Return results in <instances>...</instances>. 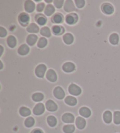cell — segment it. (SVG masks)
<instances>
[{"label":"cell","instance_id":"cell-32","mask_svg":"<svg viewBox=\"0 0 120 133\" xmlns=\"http://www.w3.org/2000/svg\"><path fill=\"white\" fill-rule=\"evenodd\" d=\"M40 33L42 36H46V37L48 38H49L51 36V32H50V29L46 26L43 27V28L41 29Z\"/></svg>","mask_w":120,"mask_h":133},{"label":"cell","instance_id":"cell-6","mask_svg":"<svg viewBox=\"0 0 120 133\" xmlns=\"http://www.w3.org/2000/svg\"><path fill=\"white\" fill-rule=\"evenodd\" d=\"M45 111V106L42 103L37 104L33 109V113L36 116H39L42 114Z\"/></svg>","mask_w":120,"mask_h":133},{"label":"cell","instance_id":"cell-16","mask_svg":"<svg viewBox=\"0 0 120 133\" xmlns=\"http://www.w3.org/2000/svg\"><path fill=\"white\" fill-rule=\"evenodd\" d=\"M79 113L85 118H88L91 116V110L86 107H83L79 110Z\"/></svg>","mask_w":120,"mask_h":133},{"label":"cell","instance_id":"cell-17","mask_svg":"<svg viewBox=\"0 0 120 133\" xmlns=\"http://www.w3.org/2000/svg\"><path fill=\"white\" fill-rule=\"evenodd\" d=\"M35 21L40 25H44L47 22V19L44 15L38 14L35 16Z\"/></svg>","mask_w":120,"mask_h":133},{"label":"cell","instance_id":"cell-13","mask_svg":"<svg viewBox=\"0 0 120 133\" xmlns=\"http://www.w3.org/2000/svg\"><path fill=\"white\" fill-rule=\"evenodd\" d=\"M76 125L79 130H83L86 127V121L84 118L81 117H78L76 120Z\"/></svg>","mask_w":120,"mask_h":133},{"label":"cell","instance_id":"cell-36","mask_svg":"<svg viewBox=\"0 0 120 133\" xmlns=\"http://www.w3.org/2000/svg\"><path fill=\"white\" fill-rule=\"evenodd\" d=\"M75 4L77 8H82L85 5V1H83V0H76Z\"/></svg>","mask_w":120,"mask_h":133},{"label":"cell","instance_id":"cell-24","mask_svg":"<svg viewBox=\"0 0 120 133\" xmlns=\"http://www.w3.org/2000/svg\"><path fill=\"white\" fill-rule=\"evenodd\" d=\"M7 43L9 46L11 48L15 47L16 45H17V40H16V38L12 35L9 36L7 39Z\"/></svg>","mask_w":120,"mask_h":133},{"label":"cell","instance_id":"cell-10","mask_svg":"<svg viewBox=\"0 0 120 133\" xmlns=\"http://www.w3.org/2000/svg\"><path fill=\"white\" fill-rule=\"evenodd\" d=\"M64 10L68 12H70L75 10V6L74 3L71 0H68L66 1L64 6Z\"/></svg>","mask_w":120,"mask_h":133},{"label":"cell","instance_id":"cell-3","mask_svg":"<svg viewBox=\"0 0 120 133\" xmlns=\"http://www.w3.org/2000/svg\"><path fill=\"white\" fill-rule=\"evenodd\" d=\"M78 21V15L75 13H71L68 14L66 17V22L69 25L76 24Z\"/></svg>","mask_w":120,"mask_h":133},{"label":"cell","instance_id":"cell-23","mask_svg":"<svg viewBox=\"0 0 120 133\" xmlns=\"http://www.w3.org/2000/svg\"><path fill=\"white\" fill-rule=\"evenodd\" d=\"M63 39L64 43L68 45H70L71 43H73L74 41L73 36L71 35V34H69V33L66 34L65 35L63 36Z\"/></svg>","mask_w":120,"mask_h":133},{"label":"cell","instance_id":"cell-35","mask_svg":"<svg viewBox=\"0 0 120 133\" xmlns=\"http://www.w3.org/2000/svg\"><path fill=\"white\" fill-rule=\"evenodd\" d=\"M114 123L115 124H120V111H116L114 113Z\"/></svg>","mask_w":120,"mask_h":133},{"label":"cell","instance_id":"cell-1","mask_svg":"<svg viewBox=\"0 0 120 133\" xmlns=\"http://www.w3.org/2000/svg\"><path fill=\"white\" fill-rule=\"evenodd\" d=\"M69 92L71 95L78 96L82 93V90L80 87L75 84H71L69 87Z\"/></svg>","mask_w":120,"mask_h":133},{"label":"cell","instance_id":"cell-22","mask_svg":"<svg viewBox=\"0 0 120 133\" xmlns=\"http://www.w3.org/2000/svg\"><path fill=\"white\" fill-rule=\"evenodd\" d=\"M64 29L63 26H58V25H56V26H54L52 28V32L55 35H62V34L64 32Z\"/></svg>","mask_w":120,"mask_h":133},{"label":"cell","instance_id":"cell-33","mask_svg":"<svg viewBox=\"0 0 120 133\" xmlns=\"http://www.w3.org/2000/svg\"><path fill=\"white\" fill-rule=\"evenodd\" d=\"M35 124V120L32 117H29L25 121V125L28 128L32 127Z\"/></svg>","mask_w":120,"mask_h":133},{"label":"cell","instance_id":"cell-14","mask_svg":"<svg viewBox=\"0 0 120 133\" xmlns=\"http://www.w3.org/2000/svg\"><path fill=\"white\" fill-rule=\"evenodd\" d=\"M62 69L65 72H71L75 70V65L71 62H66L62 66Z\"/></svg>","mask_w":120,"mask_h":133},{"label":"cell","instance_id":"cell-37","mask_svg":"<svg viewBox=\"0 0 120 133\" xmlns=\"http://www.w3.org/2000/svg\"><path fill=\"white\" fill-rule=\"evenodd\" d=\"M64 1L63 0H56L54 1V5L57 8H61L63 6Z\"/></svg>","mask_w":120,"mask_h":133},{"label":"cell","instance_id":"cell-4","mask_svg":"<svg viewBox=\"0 0 120 133\" xmlns=\"http://www.w3.org/2000/svg\"><path fill=\"white\" fill-rule=\"evenodd\" d=\"M54 95L55 97L59 100H62L65 96V93L61 87H56L54 90Z\"/></svg>","mask_w":120,"mask_h":133},{"label":"cell","instance_id":"cell-21","mask_svg":"<svg viewBox=\"0 0 120 133\" xmlns=\"http://www.w3.org/2000/svg\"><path fill=\"white\" fill-rule=\"evenodd\" d=\"M64 102L66 103L67 104L69 105H71V106H74V105H76L77 104V99L75 97H73V96H68L65 98V100Z\"/></svg>","mask_w":120,"mask_h":133},{"label":"cell","instance_id":"cell-15","mask_svg":"<svg viewBox=\"0 0 120 133\" xmlns=\"http://www.w3.org/2000/svg\"><path fill=\"white\" fill-rule=\"evenodd\" d=\"M29 52V48L26 44H23L18 48V52L21 55H26Z\"/></svg>","mask_w":120,"mask_h":133},{"label":"cell","instance_id":"cell-27","mask_svg":"<svg viewBox=\"0 0 120 133\" xmlns=\"http://www.w3.org/2000/svg\"><path fill=\"white\" fill-rule=\"evenodd\" d=\"M55 9L54 6L51 4H49L46 6L45 10V14L47 16L52 15L55 12Z\"/></svg>","mask_w":120,"mask_h":133},{"label":"cell","instance_id":"cell-7","mask_svg":"<svg viewBox=\"0 0 120 133\" xmlns=\"http://www.w3.org/2000/svg\"><path fill=\"white\" fill-rule=\"evenodd\" d=\"M101 10L105 14L110 15L114 12V8L109 3H104L101 5Z\"/></svg>","mask_w":120,"mask_h":133},{"label":"cell","instance_id":"cell-29","mask_svg":"<svg viewBox=\"0 0 120 133\" xmlns=\"http://www.w3.org/2000/svg\"><path fill=\"white\" fill-rule=\"evenodd\" d=\"M63 130L65 133H73L75 131V127L73 124L66 125L63 127Z\"/></svg>","mask_w":120,"mask_h":133},{"label":"cell","instance_id":"cell-2","mask_svg":"<svg viewBox=\"0 0 120 133\" xmlns=\"http://www.w3.org/2000/svg\"><path fill=\"white\" fill-rule=\"evenodd\" d=\"M46 70V66L43 64H41L36 67L35 74L38 77L42 78L44 76Z\"/></svg>","mask_w":120,"mask_h":133},{"label":"cell","instance_id":"cell-11","mask_svg":"<svg viewBox=\"0 0 120 133\" xmlns=\"http://www.w3.org/2000/svg\"><path fill=\"white\" fill-rule=\"evenodd\" d=\"M62 121L66 123H73L75 121V117L72 114L67 113L62 116Z\"/></svg>","mask_w":120,"mask_h":133},{"label":"cell","instance_id":"cell-9","mask_svg":"<svg viewBox=\"0 0 120 133\" xmlns=\"http://www.w3.org/2000/svg\"><path fill=\"white\" fill-rule=\"evenodd\" d=\"M46 107L48 111H55L57 109V105L54 101L52 100H48L46 103Z\"/></svg>","mask_w":120,"mask_h":133},{"label":"cell","instance_id":"cell-5","mask_svg":"<svg viewBox=\"0 0 120 133\" xmlns=\"http://www.w3.org/2000/svg\"><path fill=\"white\" fill-rule=\"evenodd\" d=\"M18 21L22 26H26L29 21V16L26 13H21L18 17Z\"/></svg>","mask_w":120,"mask_h":133},{"label":"cell","instance_id":"cell-20","mask_svg":"<svg viewBox=\"0 0 120 133\" xmlns=\"http://www.w3.org/2000/svg\"><path fill=\"white\" fill-rule=\"evenodd\" d=\"M26 30L30 33H38L39 31V28L36 24L32 23L27 27Z\"/></svg>","mask_w":120,"mask_h":133},{"label":"cell","instance_id":"cell-19","mask_svg":"<svg viewBox=\"0 0 120 133\" xmlns=\"http://www.w3.org/2000/svg\"><path fill=\"white\" fill-rule=\"evenodd\" d=\"M37 40H38V36L36 35H34V34H31V35L28 36L26 38L28 44L30 46L34 45L36 42Z\"/></svg>","mask_w":120,"mask_h":133},{"label":"cell","instance_id":"cell-18","mask_svg":"<svg viewBox=\"0 0 120 133\" xmlns=\"http://www.w3.org/2000/svg\"><path fill=\"white\" fill-rule=\"evenodd\" d=\"M103 120L107 124H110L112 121V113L109 110L105 111L103 114Z\"/></svg>","mask_w":120,"mask_h":133},{"label":"cell","instance_id":"cell-25","mask_svg":"<svg viewBox=\"0 0 120 133\" xmlns=\"http://www.w3.org/2000/svg\"><path fill=\"white\" fill-rule=\"evenodd\" d=\"M63 15L59 13H57L55 14L52 18V21L54 23H56V24H59L63 21Z\"/></svg>","mask_w":120,"mask_h":133},{"label":"cell","instance_id":"cell-34","mask_svg":"<svg viewBox=\"0 0 120 133\" xmlns=\"http://www.w3.org/2000/svg\"><path fill=\"white\" fill-rule=\"evenodd\" d=\"M47 43H48V41H47L46 39L45 38L42 37L39 39L37 45H38V46L39 48H43L45 47L47 45Z\"/></svg>","mask_w":120,"mask_h":133},{"label":"cell","instance_id":"cell-30","mask_svg":"<svg viewBox=\"0 0 120 133\" xmlns=\"http://www.w3.org/2000/svg\"><path fill=\"white\" fill-rule=\"evenodd\" d=\"M110 42L112 45H117L119 42V36L117 34H112L110 36Z\"/></svg>","mask_w":120,"mask_h":133},{"label":"cell","instance_id":"cell-42","mask_svg":"<svg viewBox=\"0 0 120 133\" xmlns=\"http://www.w3.org/2000/svg\"><path fill=\"white\" fill-rule=\"evenodd\" d=\"M52 1H47V0H45V2H47V3H51Z\"/></svg>","mask_w":120,"mask_h":133},{"label":"cell","instance_id":"cell-38","mask_svg":"<svg viewBox=\"0 0 120 133\" xmlns=\"http://www.w3.org/2000/svg\"><path fill=\"white\" fill-rule=\"evenodd\" d=\"M6 34H7V32H6V29L2 26L0 27V36H1V37H5Z\"/></svg>","mask_w":120,"mask_h":133},{"label":"cell","instance_id":"cell-31","mask_svg":"<svg viewBox=\"0 0 120 133\" xmlns=\"http://www.w3.org/2000/svg\"><path fill=\"white\" fill-rule=\"evenodd\" d=\"M32 100H33L34 102H41V101H42L43 99V98H44V96H43L42 93H36L32 95Z\"/></svg>","mask_w":120,"mask_h":133},{"label":"cell","instance_id":"cell-28","mask_svg":"<svg viewBox=\"0 0 120 133\" xmlns=\"http://www.w3.org/2000/svg\"><path fill=\"white\" fill-rule=\"evenodd\" d=\"M31 110L26 107H22L19 109V114L23 117H27L31 114Z\"/></svg>","mask_w":120,"mask_h":133},{"label":"cell","instance_id":"cell-12","mask_svg":"<svg viewBox=\"0 0 120 133\" xmlns=\"http://www.w3.org/2000/svg\"><path fill=\"white\" fill-rule=\"evenodd\" d=\"M46 78L48 81L51 82H55L57 80V75L56 72L53 69H49L46 73Z\"/></svg>","mask_w":120,"mask_h":133},{"label":"cell","instance_id":"cell-39","mask_svg":"<svg viewBox=\"0 0 120 133\" xmlns=\"http://www.w3.org/2000/svg\"><path fill=\"white\" fill-rule=\"evenodd\" d=\"M45 8V4L44 3H40L38 4L36 6V10L38 12H42Z\"/></svg>","mask_w":120,"mask_h":133},{"label":"cell","instance_id":"cell-8","mask_svg":"<svg viewBox=\"0 0 120 133\" xmlns=\"http://www.w3.org/2000/svg\"><path fill=\"white\" fill-rule=\"evenodd\" d=\"M24 8L25 11H26L27 12L31 13L32 12L35 10V3L33 1H26L24 4Z\"/></svg>","mask_w":120,"mask_h":133},{"label":"cell","instance_id":"cell-41","mask_svg":"<svg viewBox=\"0 0 120 133\" xmlns=\"http://www.w3.org/2000/svg\"><path fill=\"white\" fill-rule=\"evenodd\" d=\"M0 48H1V54H0V56H1L2 54H3V52L4 49H3V47L2 46H1Z\"/></svg>","mask_w":120,"mask_h":133},{"label":"cell","instance_id":"cell-40","mask_svg":"<svg viewBox=\"0 0 120 133\" xmlns=\"http://www.w3.org/2000/svg\"><path fill=\"white\" fill-rule=\"evenodd\" d=\"M31 133H43L42 131V130H41V129H39V128H36V129L34 130Z\"/></svg>","mask_w":120,"mask_h":133},{"label":"cell","instance_id":"cell-26","mask_svg":"<svg viewBox=\"0 0 120 133\" xmlns=\"http://www.w3.org/2000/svg\"><path fill=\"white\" fill-rule=\"evenodd\" d=\"M47 122L50 127H54L56 125L57 120L55 117L53 116H49L47 118Z\"/></svg>","mask_w":120,"mask_h":133}]
</instances>
